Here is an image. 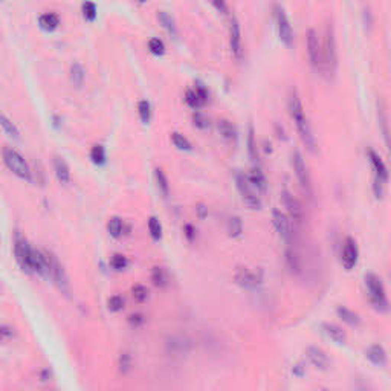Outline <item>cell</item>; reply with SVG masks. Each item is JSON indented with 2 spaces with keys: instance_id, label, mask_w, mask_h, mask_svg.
I'll return each mask as SVG.
<instances>
[{
  "instance_id": "1",
  "label": "cell",
  "mask_w": 391,
  "mask_h": 391,
  "mask_svg": "<svg viewBox=\"0 0 391 391\" xmlns=\"http://www.w3.org/2000/svg\"><path fill=\"white\" fill-rule=\"evenodd\" d=\"M289 112H290V116L292 120L297 126V130L300 133V138L301 141L304 142V145L314 151L315 150V136L314 133H312V129H310V124H309V120L306 116V112H304V107L298 98V95L294 92L289 98Z\"/></svg>"
},
{
  "instance_id": "2",
  "label": "cell",
  "mask_w": 391,
  "mask_h": 391,
  "mask_svg": "<svg viewBox=\"0 0 391 391\" xmlns=\"http://www.w3.org/2000/svg\"><path fill=\"white\" fill-rule=\"evenodd\" d=\"M2 158H4V162H5L7 168L10 171H13L17 177H20L22 180H26V182L32 180L31 168H29L28 162L25 161V158L17 150H14L11 147H4Z\"/></svg>"
},
{
  "instance_id": "3",
  "label": "cell",
  "mask_w": 391,
  "mask_h": 391,
  "mask_svg": "<svg viewBox=\"0 0 391 391\" xmlns=\"http://www.w3.org/2000/svg\"><path fill=\"white\" fill-rule=\"evenodd\" d=\"M365 286H367V290H368V295H370V301L374 306V309H377L380 312L388 310L389 304H388L385 287H383L380 278L377 275H374V273H367V275H365Z\"/></svg>"
},
{
  "instance_id": "4",
  "label": "cell",
  "mask_w": 391,
  "mask_h": 391,
  "mask_svg": "<svg viewBox=\"0 0 391 391\" xmlns=\"http://www.w3.org/2000/svg\"><path fill=\"white\" fill-rule=\"evenodd\" d=\"M236 183H237V189L242 196L243 204L249 208V210H260L261 208V199H260V191L251 183L249 177L239 173L236 176Z\"/></svg>"
},
{
  "instance_id": "5",
  "label": "cell",
  "mask_w": 391,
  "mask_h": 391,
  "mask_svg": "<svg viewBox=\"0 0 391 391\" xmlns=\"http://www.w3.org/2000/svg\"><path fill=\"white\" fill-rule=\"evenodd\" d=\"M307 54H309V60L310 64L314 66V69L317 72L326 73V66H324V52H323V46L320 43L318 34L310 29L307 32Z\"/></svg>"
},
{
  "instance_id": "6",
  "label": "cell",
  "mask_w": 391,
  "mask_h": 391,
  "mask_svg": "<svg viewBox=\"0 0 391 391\" xmlns=\"http://www.w3.org/2000/svg\"><path fill=\"white\" fill-rule=\"evenodd\" d=\"M32 249L34 248L29 246L26 239H23L20 234H17L14 239V255H16V260H17L20 269L26 273H32V267H31Z\"/></svg>"
},
{
  "instance_id": "7",
  "label": "cell",
  "mask_w": 391,
  "mask_h": 391,
  "mask_svg": "<svg viewBox=\"0 0 391 391\" xmlns=\"http://www.w3.org/2000/svg\"><path fill=\"white\" fill-rule=\"evenodd\" d=\"M48 254H49V260H51V278L54 280L55 286L60 289L61 294L69 295V280H67L63 264L60 263V260L57 258V255L52 251H48Z\"/></svg>"
},
{
  "instance_id": "8",
  "label": "cell",
  "mask_w": 391,
  "mask_h": 391,
  "mask_svg": "<svg viewBox=\"0 0 391 391\" xmlns=\"http://www.w3.org/2000/svg\"><path fill=\"white\" fill-rule=\"evenodd\" d=\"M275 22H277V31L280 35V40L290 48L294 45V29L290 26V22L281 7H275Z\"/></svg>"
},
{
  "instance_id": "9",
  "label": "cell",
  "mask_w": 391,
  "mask_h": 391,
  "mask_svg": "<svg viewBox=\"0 0 391 391\" xmlns=\"http://www.w3.org/2000/svg\"><path fill=\"white\" fill-rule=\"evenodd\" d=\"M292 165H294V170H295V174H297V179L303 188V191L307 194V196H312V182H310V176H309V171H307V167H306V162L303 159V156L300 151H295L294 156H292Z\"/></svg>"
},
{
  "instance_id": "10",
  "label": "cell",
  "mask_w": 391,
  "mask_h": 391,
  "mask_svg": "<svg viewBox=\"0 0 391 391\" xmlns=\"http://www.w3.org/2000/svg\"><path fill=\"white\" fill-rule=\"evenodd\" d=\"M324 66H326V73H333L338 64L336 58V45H335V37L333 31L330 26H327L326 31V42H324Z\"/></svg>"
},
{
  "instance_id": "11",
  "label": "cell",
  "mask_w": 391,
  "mask_h": 391,
  "mask_svg": "<svg viewBox=\"0 0 391 391\" xmlns=\"http://www.w3.org/2000/svg\"><path fill=\"white\" fill-rule=\"evenodd\" d=\"M272 222H273V226H275L278 236L284 240V242H290L292 237H294V232H292V225H290V220L289 217L281 213L280 210H273L272 211Z\"/></svg>"
},
{
  "instance_id": "12",
  "label": "cell",
  "mask_w": 391,
  "mask_h": 391,
  "mask_svg": "<svg viewBox=\"0 0 391 391\" xmlns=\"http://www.w3.org/2000/svg\"><path fill=\"white\" fill-rule=\"evenodd\" d=\"M281 201H283V205L289 214V217L295 222V223H303L304 220V210L301 207V204L298 202V199L295 198L294 194H290L289 191H283L281 192Z\"/></svg>"
},
{
  "instance_id": "13",
  "label": "cell",
  "mask_w": 391,
  "mask_h": 391,
  "mask_svg": "<svg viewBox=\"0 0 391 391\" xmlns=\"http://www.w3.org/2000/svg\"><path fill=\"white\" fill-rule=\"evenodd\" d=\"M358 255H359V252H358L356 242H355L353 239L348 237V239L345 240L344 248H342V252H341V263H342V266H344L347 270L353 269V267L356 266V263H358Z\"/></svg>"
},
{
  "instance_id": "14",
  "label": "cell",
  "mask_w": 391,
  "mask_h": 391,
  "mask_svg": "<svg viewBox=\"0 0 391 391\" xmlns=\"http://www.w3.org/2000/svg\"><path fill=\"white\" fill-rule=\"evenodd\" d=\"M229 45L231 51L236 58H242L243 55V48H242V29L240 25L236 19H232L231 26H229Z\"/></svg>"
},
{
  "instance_id": "15",
  "label": "cell",
  "mask_w": 391,
  "mask_h": 391,
  "mask_svg": "<svg viewBox=\"0 0 391 391\" xmlns=\"http://www.w3.org/2000/svg\"><path fill=\"white\" fill-rule=\"evenodd\" d=\"M306 356L310 361V364L317 367L318 370H327L330 367V359L326 355V351L318 347H309L306 351Z\"/></svg>"
},
{
  "instance_id": "16",
  "label": "cell",
  "mask_w": 391,
  "mask_h": 391,
  "mask_svg": "<svg viewBox=\"0 0 391 391\" xmlns=\"http://www.w3.org/2000/svg\"><path fill=\"white\" fill-rule=\"evenodd\" d=\"M236 281L237 284H240L242 287L245 289H257L258 284H260V278L255 272H252L251 269H246V267H240L237 272H236Z\"/></svg>"
},
{
  "instance_id": "17",
  "label": "cell",
  "mask_w": 391,
  "mask_h": 391,
  "mask_svg": "<svg viewBox=\"0 0 391 391\" xmlns=\"http://www.w3.org/2000/svg\"><path fill=\"white\" fill-rule=\"evenodd\" d=\"M368 156H370V161H371V165H373V170H374V180L385 183L388 180V170H386L385 164L382 162V159L373 150L368 151Z\"/></svg>"
},
{
  "instance_id": "18",
  "label": "cell",
  "mask_w": 391,
  "mask_h": 391,
  "mask_svg": "<svg viewBox=\"0 0 391 391\" xmlns=\"http://www.w3.org/2000/svg\"><path fill=\"white\" fill-rule=\"evenodd\" d=\"M191 344L185 336H171L167 341V348L171 351V353H177V355H183L188 353Z\"/></svg>"
},
{
  "instance_id": "19",
  "label": "cell",
  "mask_w": 391,
  "mask_h": 391,
  "mask_svg": "<svg viewBox=\"0 0 391 391\" xmlns=\"http://www.w3.org/2000/svg\"><path fill=\"white\" fill-rule=\"evenodd\" d=\"M365 355H367L368 361H370L371 364L377 365V367H382V365H385V362H386V355H385V350H383L380 345H377V344H374V345L368 347V348H367V351H365Z\"/></svg>"
},
{
  "instance_id": "20",
  "label": "cell",
  "mask_w": 391,
  "mask_h": 391,
  "mask_svg": "<svg viewBox=\"0 0 391 391\" xmlns=\"http://www.w3.org/2000/svg\"><path fill=\"white\" fill-rule=\"evenodd\" d=\"M323 332L326 333L327 338H330V339H332L333 342H336V344H344L345 339H347L345 332H344L339 326L332 324V323H324V324H323Z\"/></svg>"
},
{
  "instance_id": "21",
  "label": "cell",
  "mask_w": 391,
  "mask_h": 391,
  "mask_svg": "<svg viewBox=\"0 0 391 391\" xmlns=\"http://www.w3.org/2000/svg\"><path fill=\"white\" fill-rule=\"evenodd\" d=\"M54 170H55V176L58 179V182L61 183H69L70 182V170L69 165L61 159V158H55L54 159Z\"/></svg>"
},
{
  "instance_id": "22",
  "label": "cell",
  "mask_w": 391,
  "mask_h": 391,
  "mask_svg": "<svg viewBox=\"0 0 391 391\" xmlns=\"http://www.w3.org/2000/svg\"><path fill=\"white\" fill-rule=\"evenodd\" d=\"M248 177H249L251 183H252L261 194L267 191V180H266V177H264V174L261 173L260 168H252Z\"/></svg>"
},
{
  "instance_id": "23",
  "label": "cell",
  "mask_w": 391,
  "mask_h": 391,
  "mask_svg": "<svg viewBox=\"0 0 391 391\" xmlns=\"http://www.w3.org/2000/svg\"><path fill=\"white\" fill-rule=\"evenodd\" d=\"M84 78H86V70L80 63H73L70 67V81L73 86L76 87H81L84 83Z\"/></svg>"
},
{
  "instance_id": "24",
  "label": "cell",
  "mask_w": 391,
  "mask_h": 391,
  "mask_svg": "<svg viewBox=\"0 0 391 391\" xmlns=\"http://www.w3.org/2000/svg\"><path fill=\"white\" fill-rule=\"evenodd\" d=\"M336 314H338V317L344 321V323H347L348 326H359V323H361V320H359V317L355 314V312H351L350 309H347V307H338V310H336Z\"/></svg>"
},
{
  "instance_id": "25",
  "label": "cell",
  "mask_w": 391,
  "mask_h": 391,
  "mask_svg": "<svg viewBox=\"0 0 391 391\" xmlns=\"http://www.w3.org/2000/svg\"><path fill=\"white\" fill-rule=\"evenodd\" d=\"M151 281L156 287H165L168 284V277H167V272L164 267L156 266L151 270Z\"/></svg>"
},
{
  "instance_id": "26",
  "label": "cell",
  "mask_w": 391,
  "mask_h": 391,
  "mask_svg": "<svg viewBox=\"0 0 391 391\" xmlns=\"http://www.w3.org/2000/svg\"><path fill=\"white\" fill-rule=\"evenodd\" d=\"M107 231L112 237L118 239L123 236V231H124V222L120 217H110L107 222Z\"/></svg>"
},
{
  "instance_id": "27",
  "label": "cell",
  "mask_w": 391,
  "mask_h": 391,
  "mask_svg": "<svg viewBox=\"0 0 391 391\" xmlns=\"http://www.w3.org/2000/svg\"><path fill=\"white\" fill-rule=\"evenodd\" d=\"M217 129H219L220 135H222L225 139H228V141H232V139L237 138L236 127H234L228 120H220V121L217 123Z\"/></svg>"
},
{
  "instance_id": "28",
  "label": "cell",
  "mask_w": 391,
  "mask_h": 391,
  "mask_svg": "<svg viewBox=\"0 0 391 391\" xmlns=\"http://www.w3.org/2000/svg\"><path fill=\"white\" fill-rule=\"evenodd\" d=\"M154 180H156V185H158L159 192L164 196V198H167L168 192H170V185H168V180H167L165 173H164L161 168H156V170H154Z\"/></svg>"
},
{
  "instance_id": "29",
  "label": "cell",
  "mask_w": 391,
  "mask_h": 391,
  "mask_svg": "<svg viewBox=\"0 0 391 391\" xmlns=\"http://www.w3.org/2000/svg\"><path fill=\"white\" fill-rule=\"evenodd\" d=\"M379 126H380V130L383 133V139H385V144H386V148L388 151L391 153V132L388 129V121H386V115L383 112L382 107H379Z\"/></svg>"
},
{
  "instance_id": "30",
  "label": "cell",
  "mask_w": 391,
  "mask_h": 391,
  "mask_svg": "<svg viewBox=\"0 0 391 391\" xmlns=\"http://www.w3.org/2000/svg\"><path fill=\"white\" fill-rule=\"evenodd\" d=\"M60 25V17L55 13H46L40 17V26L46 31H54Z\"/></svg>"
},
{
  "instance_id": "31",
  "label": "cell",
  "mask_w": 391,
  "mask_h": 391,
  "mask_svg": "<svg viewBox=\"0 0 391 391\" xmlns=\"http://www.w3.org/2000/svg\"><path fill=\"white\" fill-rule=\"evenodd\" d=\"M286 264H287V267L292 273L301 272V260H300V255L294 249L286 251Z\"/></svg>"
},
{
  "instance_id": "32",
  "label": "cell",
  "mask_w": 391,
  "mask_h": 391,
  "mask_svg": "<svg viewBox=\"0 0 391 391\" xmlns=\"http://www.w3.org/2000/svg\"><path fill=\"white\" fill-rule=\"evenodd\" d=\"M228 232H229V236L231 237H239V236H242V232H243V225H242V220L239 219V217H229V220H228Z\"/></svg>"
},
{
  "instance_id": "33",
  "label": "cell",
  "mask_w": 391,
  "mask_h": 391,
  "mask_svg": "<svg viewBox=\"0 0 391 391\" xmlns=\"http://www.w3.org/2000/svg\"><path fill=\"white\" fill-rule=\"evenodd\" d=\"M185 101H186V104H188L191 109H194V110H198L199 107H202V106L205 104V101L199 96V93L196 92V89H194V90H186Z\"/></svg>"
},
{
  "instance_id": "34",
  "label": "cell",
  "mask_w": 391,
  "mask_h": 391,
  "mask_svg": "<svg viewBox=\"0 0 391 391\" xmlns=\"http://www.w3.org/2000/svg\"><path fill=\"white\" fill-rule=\"evenodd\" d=\"M138 113H139L141 121H142L144 124H148L150 120H151V106H150V103L145 101V100L139 101V104H138Z\"/></svg>"
},
{
  "instance_id": "35",
  "label": "cell",
  "mask_w": 391,
  "mask_h": 391,
  "mask_svg": "<svg viewBox=\"0 0 391 391\" xmlns=\"http://www.w3.org/2000/svg\"><path fill=\"white\" fill-rule=\"evenodd\" d=\"M90 159L93 164L96 165H103L106 164V150L103 145H93L90 150Z\"/></svg>"
},
{
  "instance_id": "36",
  "label": "cell",
  "mask_w": 391,
  "mask_h": 391,
  "mask_svg": "<svg viewBox=\"0 0 391 391\" xmlns=\"http://www.w3.org/2000/svg\"><path fill=\"white\" fill-rule=\"evenodd\" d=\"M148 231H150V236L154 240H159L162 237V226H161V222L156 217L148 219Z\"/></svg>"
},
{
  "instance_id": "37",
  "label": "cell",
  "mask_w": 391,
  "mask_h": 391,
  "mask_svg": "<svg viewBox=\"0 0 391 391\" xmlns=\"http://www.w3.org/2000/svg\"><path fill=\"white\" fill-rule=\"evenodd\" d=\"M158 19H159V22L162 23V26H164V28H165L171 35H176V25H174L173 17H171L168 13L161 11V13L158 14Z\"/></svg>"
},
{
  "instance_id": "38",
  "label": "cell",
  "mask_w": 391,
  "mask_h": 391,
  "mask_svg": "<svg viewBox=\"0 0 391 391\" xmlns=\"http://www.w3.org/2000/svg\"><path fill=\"white\" fill-rule=\"evenodd\" d=\"M171 141H173L174 147L179 148V150H185V151H189V150H191V142H189L183 135H180V133H177V132L171 133Z\"/></svg>"
},
{
  "instance_id": "39",
  "label": "cell",
  "mask_w": 391,
  "mask_h": 391,
  "mask_svg": "<svg viewBox=\"0 0 391 391\" xmlns=\"http://www.w3.org/2000/svg\"><path fill=\"white\" fill-rule=\"evenodd\" d=\"M132 297L136 303H144L148 298V289L142 284H136L132 287Z\"/></svg>"
},
{
  "instance_id": "40",
  "label": "cell",
  "mask_w": 391,
  "mask_h": 391,
  "mask_svg": "<svg viewBox=\"0 0 391 391\" xmlns=\"http://www.w3.org/2000/svg\"><path fill=\"white\" fill-rule=\"evenodd\" d=\"M124 304H126V301H124V298H123L121 295H113V297H110V298L107 300V307H109V310H112V312H120V310H123Z\"/></svg>"
},
{
  "instance_id": "41",
  "label": "cell",
  "mask_w": 391,
  "mask_h": 391,
  "mask_svg": "<svg viewBox=\"0 0 391 391\" xmlns=\"http://www.w3.org/2000/svg\"><path fill=\"white\" fill-rule=\"evenodd\" d=\"M148 49L153 55H162L165 52V45L159 38H151L148 42Z\"/></svg>"
},
{
  "instance_id": "42",
  "label": "cell",
  "mask_w": 391,
  "mask_h": 391,
  "mask_svg": "<svg viewBox=\"0 0 391 391\" xmlns=\"http://www.w3.org/2000/svg\"><path fill=\"white\" fill-rule=\"evenodd\" d=\"M120 371L121 373H129L132 370V365H133V359H132V355L127 353V351H124V353H121L120 356Z\"/></svg>"
},
{
  "instance_id": "43",
  "label": "cell",
  "mask_w": 391,
  "mask_h": 391,
  "mask_svg": "<svg viewBox=\"0 0 391 391\" xmlns=\"http://www.w3.org/2000/svg\"><path fill=\"white\" fill-rule=\"evenodd\" d=\"M2 127H4V130H5V133H7L8 136H11V138H14V139H19V130H17V127L7 118L5 115H2Z\"/></svg>"
},
{
  "instance_id": "44",
  "label": "cell",
  "mask_w": 391,
  "mask_h": 391,
  "mask_svg": "<svg viewBox=\"0 0 391 391\" xmlns=\"http://www.w3.org/2000/svg\"><path fill=\"white\" fill-rule=\"evenodd\" d=\"M110 264H112V267H113L115 270H123V269L127 267L129 261H127V258H126L123 254H115V255L112 257V260H110Z\"/></svg>"
},
{
  "instance_id": "45",
  "label": "cell",
  "mask_w": 391,
  "mask_h": 391,
  "mask_svg": "<svg viewBox=\"0 0 391 391\" xmlns=\"http://www.w3.org/2000/svg\"><path fill=\"white\" fill-rule=\"evenodd\" d=\"M192 124L198 127V129H202V130H205V129L210 127L208 118H207L205 115H202L201 112H194V115H192Z\"/></svg>"
},
{
  "instance_id": "46",
  "label": "cell",
  "mask_w": 391,
  "mask_h": 391,
  "mask_svg": "<svg viewBox=\"0 0 391 391\" xmlns=\"http://www.w3.org/2000/svg\"><path fill=\"white\" fill-rule=\"evenodd\" d=\"M83 17L87 22H93L96 19V7L92 2H84L83 4Z\"/></svg>"
},
{
  "instance_id": "47",
  "label": "cell",
  "mask_w": 391,
  "mask_h": 391,
  "mask_svg": "<svg viewBox=\"0 0 391 391\" xmlns=\"http://www.w3.org/2000/svg\"><path fill=\"white\" fill-rule=\"evenodd\" d=\"M248 145H249V154H251L252 161H257V159H258V156H257V145H255V142H254V130H252V127L249 129Z\"/></svg>"
},
{
  "instance_id": "48",
  "label": "cell",
  "mask_w": 391,
  "mask_h": 391,
  "mask_svg": "<svg viewBox=\"0 0 391 391\" xmlns=\"http://www.w3.org/2000/svg\"><path fill=\"white\" fill-rule=\"evenodd\" d=\"M0 333H2V339H4V342L13 339L14 335H16L14 327H11V326H8V324H4V326H2V330H0Z\"/></svg>"
},
{
  "instance_id": "49",
  "label": "cell",
  "mask_w": 391,
  "mask_h": 391,
  "mask_svg": "<svg viewBox=\"0 0 391 391\" xmlns=\"http://www.w3.org/2000/svg\"><path fill=\"white\" fill-rule=\"evenodd\" d=\"M211 4L216 7V10L222 14H228V7L225 4V0H211Z\"/></svg>"
},
{
  "instance_id": "50",
  "label": "cell",
  "mask_w": 391,
  "mask_h": 391,
  "mask_svg": "<svg viewBox=\"0 0 391 391\" xmlns=\"http://www.w3.org/2000/svg\"><path fill=\"white\" fill-rule=\"evenodd\" d=\"M129 323L133 326V327H138L144 323V317L141 314H135V315H130L129 317Z\"/></svg>"
},
{
  "instance_id": "51",
  "label": "cell",
  "mask_w": 391,
  "mask_h": 391,
  "mask_svg": "<svg viewBox=\"0 0 391 391\" xmlns=\"http://www.w3.org/2000/svg\"><path fill=\"white\" fill-rule=\"evenodd\" d=\"M185 236L188 237V240H192L194 239V228L191 225H186L185 226Z\"/></svg>"
},
{
  "instance_id": "52",
  "label": "cell",
  "mask_w": 391,
  "mask_h": 391,
  "mask_svg": "<svg viewBox=\"0 0 391 391\" xmlns=\"http://www.w3.org/2000/svg\"><path fill=\"white\" fill-rule=\"evenodd\" d=\"M198 210H199V213H201V217H205V210H204V207H199Z\"/></svg>"
},
{
  "instance_id": "53",
  "label": "cell",
  "mask_w": 391,
  "mask_h": 391,
  "mask_svg": "<svg viewBox=\"0 0 391 391\" xmlns=\"http://www.w3.org/2000/svg\"><path fill=\"white\" fill-rule=\"evenodd\" d=\"M139 2H141V4H144V2H147V0H139Z\"/></svg>"
}]
</instances>
